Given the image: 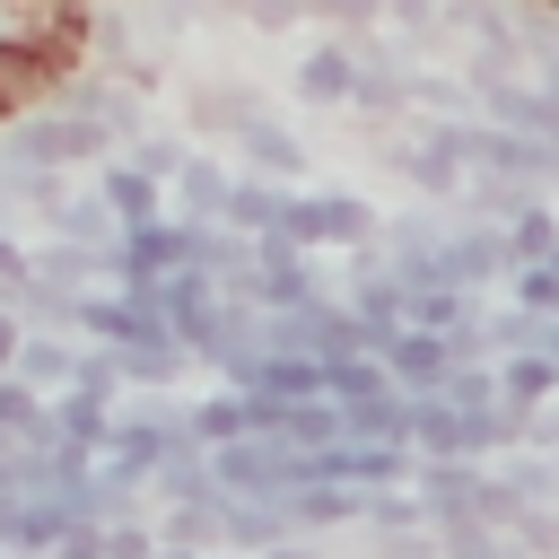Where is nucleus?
Returning <instances> with one entry per match:
<instances>
[{
    "label": "nucleus",
    "mask_w": 559,
    "mask_h": 559,
    "mask_svg": "<svg viewBox=\"0 0 559 559\" xmlns=\"http://www.w3.org/2000/svg\"><path fill=\"white\" fill-rule=\"evenodd\" d=\"M288 192H297V183H271V175H245V166H236L227 227H245V236H271V227H280V210H288Z\"/></svg>",
    "instance_id": "nucleus-16"
},
{
    "label": "nucleus",
    "mask_w": 559,
    "mask_h": 559,
    "mask_svg": "<svg viewBox=\"0 0 559 559\" xmlns=\"http://www.w3.org/2000/svg\"><path fill=\"white\" fill-rule=\"evenodd\" d=\"M105 559H157V524H105Z\"/></svg>",
    "instance_id": "nucleus-28"
},
{
    "label": "nucleus",
    "mask_w": 559,
    "mask_h": 559,
    "mask_svg": "<svg viewBox=\"0 0 559 559\" xmlns=\"http://www.w3.org/2000/svg\"><path fill=\"white\" fill-rule=\"evenodd\" d=\"M367 559H445L437 524H411V533H367Z\"/></svg>",
    "instance_id": "nucleus-26"
},
{
    "label": "nucleus",
    "mask_w": 559,
    "mask_h": 559,
    "mask_svg": "<svg viewBox=\"0 0 559 559\" xmlns=\"http://www.w3.org/2000/svg\"><path fill=\"white\" fill-rule=\"evenodd\" d=\"M341 306L367 323V341L402 332V280H393V271H367V280H349V297H341Z\"/></svg>",
    "instance_id": "nucleus-20"
},
{
    "label": "nucleus",
    "mask_w": 559,
    "mask_h": 559,
    "mask_svg": "<svg viewBox=\"0 0 559 559\" xmlns=\"http://www.w3.org/2000/svg\"><path fill=\"white\" fill-rule=\"evenodd\" d=\"M288 524H297L306 542H332V533L367 524V489H349V480H306V489H288Z\"/></svg>",
    "instance_id": "nucleus-9"
},
{
    "label": "nucleus",
    "mask_w": 559,
    "mask_h": 559,
    "mask_svg": "<svg viewBox=\"0 0 559 559\" xmlns=\"http://www.w3.org/2000/svg\"><path fill=\"white\" fill-rule=\"evenodd\" d=\"M17 341H26V323H17V306H0V376L17 367Z\"/></svg>",
    "instance_id": "nucleus-30"
},
{
    "label": "nucleus",
    "mask_w": 559,
    "mask_h": 559,
    "mask_svg": "<svg viewBox=\"0 0 559 559\" xmlns=\"http://www.w3.org/2000/svg\"><path fill=\"white\" fill-rule=\"evenodd\" d=\"M44 236H70V245H105V253H114L122 218H114V210H105V192L87 183V192H70V201H61L52 218H44Z\"/></svg>",
    "instance_id": "nucleus-17"
},
{
    "label": "nucleus",
    "mask_w": 559,
    "mask_h": 559,
    "mask_svg": "<svg viewBox=\"0 0 559 559\" xmlns=\"http://www.w3.org/2000/svg\"><path fill=\"white\" fill-rule=\"evenodd\" d=\"M52 419H61V445H87V454L114 437V402H105V393H87V384L52 393Z\"/></svg>",
    "instance_id": "nucleus-18"
},
{
    "label": "nucleus",
    "mask_w": 559,
    "mask_h": 559,
    "mask_svg": "<svg viewBox=\"0 0 559 559\" xmlns=\"http://www.w3.org/2000/svg\"><path fill=\"white\" fill-rule=\"evenodd\" d=\"M0 122H9V96H0Z\"/></svg>",
    "instance_id": "nucleus-32"
},
{
    "label": "nucleus",
    "mask_w": 559,
    "mask_h": 559,
    "mask_svg": "<svg viewBox=\"0 0 559 559\" xmlns=\"http://www.w3.org/2000/svg\"><path fill=\"white\" fill-rule=\"evenodd\" d=\"M148 498H157V507L218 498V480H210V445H201L192 428H175V437H166V454H157V472H148Z\"/></svg>",
    "instance_id": "nucleus-8"
},
{
    "label": "nucleus",
    "mask_w": 559,
    "mask_h": 559,
    "mask_svg": "<svg viewBox=\"0 0 559 559\" xmlns=\"http://www.w3.org/2000/svg\"><path fill=\"white\" fill-rule=\"evenodd\" d=\"M437 542H445V559H542V550H524V533H507V524H480V515H463V524H437Z\"/></svg>",
    "instance_id": "nucleus-19"
},
{
    "label": "nucleus",
    "mask_w": 559,
    "mask_h": 559,
    "mask_svg": "<svg viewBox=\"0 0 559 559\" xmlns=\"http://www.w3.org/2000/svg\"><path fill=\"white\" fill-rule=\"evenodd\" d=\"M0 157H17V166H61V175H79V166H105V157H114V131H105V122H87V114L35 105V114L0 122Z\"/></svg>",
    "instance_id": "nucleus-1"
},
{
    "label": "nucleus",
    "mask_w": 559,
    "mask_h": 559,
    "mask_svg": "<svg viewBox=\"0 0 559 559\" xmlns=\"http://www.w3.org/2000/svg\"><path fill=\"white\" fill-rule=\"evenodd\" d=\"M35 280L96 297V280L114 288V253H105V245H70V236H35Z\"/></svg>",
    "instance_id": "nucleus-12"
},
{
    "label": "nucleus",
    "mask_w": 559,
    "mask_h": 559,
    "mask_svg": "<svg viewBox=\"0 0 559 559\" xmlns=\"http://www.w3.org/2000/svg\"><path fill=\"white\" fill-rule=\"evenodd\" d=\"M498 402H515V411L559 402V367H550V349H507V358H498Z\"/></svg>",
    "instance_id": "nucleus-15"
},
{
    "label": "nucleus",
    "mask_w": 559,
    "mask_h": 559,
    "mask_svg": "<svg viewBox=\"0 0 559 559\" xmlns=\"http://www.w3.org/2000/svg\"><path fill=\"white\" fill-rule=\"evenodd\" d=\"M96 192H105V210H114L122 227H148V218H166V210H175V201H166V183H157V175H140L122 148L96 166Z\"/></svg>",
    "instance_id": "nucleus-10"
},
{
    "label": "nucleus",
    "mask_w": 559,
    "mask_h": 559,
    "mask_svg": "<svg viewBox=\"0 0 559 559\" xmlns=\"http://www.w3.org/2000/svg\"><path fill=\"white\" fill-rule=\"evenodd\" d=\"M507 245H515V262H550V253H559V210H550V201L524 210V218L507 227Z\"/></svg>",
    "instance_id": "nucleus-25"
},
{
    "label": "nucleus",
    "mask_w": 559,
    "mask_h": 559,
    "mask_svg": "<svg viewBox=\"0 0 559 559\" xmlns=\"http://www.w3.org/2000/svg\"><path fill=\"white\" fill-rule=\"evenodd\" d=\"M245 26L253 35H297L306 26V0H245Z\"/></svg>",
    "instance_id": "nucleus-27"
},
{
    "label": "nucleus",
    "mask_w": 559,
    "mask_h": 559,
    "mask_svg": "<svg viewBox=\"0 0 559 559\" xmlns=\"http://www.w3.org/2000/svg\"><path fill=\"white\" fill-rule=\"evenodd\" d=\"M218 559H245V550H218Z\"/></svg>",
    "instance_id": "nucleus-31"
},
{
    "label": "nucleus",
    "mask_w": 559,
    "mask_h": 559,
    "mask_svg": "<svg viewBox=\"0 0 559 559\" xmlns=\"http://www.w3.org/2000/svg\"><path fill=\"white\" fill-rule=\"evenodd\" d=\"M376 358H384V376H393L402 393H445V376H454V341H445V332H419V323L384 332Z\"/></svg>",
    "instance_id": "nucleus-5"
},
{
    "label": "nucleus",
    "mask_w": 559,
    "mask_h": 559,
    "mask_svg": "<svg viewBox=\"0 0 559 559\" xmlns=\"http://www.w3.org/2000/svg\"><path fill=\"white\" fill-rule=\"evenodd\" d=\"M183 428L201 437V445H236V437H253V419H245V393L227 384V393H210V402H192L183 411Z\"/></svg>",
    "instance_id": "nucleus-22"
},
{
    "label": "nucleus",
    "mask_w": 559,
    "mask_h": 559,
    "mask_svg": "<svg viewBox=\"0 0 559 559\" xmlns=\"http://www.w3.org/2000/svg\"><path fill=\"white\" fill-rule=\"evenodd\" d=\"M236 166H245V175H271V183H306V175H314V148H306L280 114H262V122L236 131Z\"/></svg>",
    "instance_id": "nucleus-7"
},
{
    "label": "nucleus",
    "mask_w": 559,
    "mask_h": 559,
    "mask_svg": "<svg viewBox=\"0 0 559 559\" xmlns=\"http://www.w3.org/2000/svg\"><path fill=\"white\" fill-rule=\"evenodd\" d=\"M227 192H236V166H218L210 148H192V157H183V175L166 183L175 218H227Z\"/></svg>",
    "instance_id": "nucleus-13"
},
{
    "label": "nucleus",
    "mask_w": 559,
    "mask_h": 559,
    "mask_svg": "<svg viewBox=\"0 0 559 559\" xmlns=\"http://www.w3.org/2000/svg\"><path fill=\"white\" fill-rule=\"evenodd\" d=\"M79 349H87L79 332H26L9 376H17V384H35V393L52 402V393H70V384H79Z\"/></svg>",
    "instance_id": "nucleus-11"
},
{
    "label": "nucleus",
    "mask_w": 559,
    "mask_h": 559,
    "mask_svg": "<svg viewBox=\"0 0 559 559\" xmlns=\"http://www.w3.org/2000/svg\"><path fill=\"white\" fill-rule=\"evenodd\" d=\"M437 262H445V280H454V288H472V297H480L489 280H507V271H515V245H507V227H489V218H454Z\"/></svg>",
    "instance_id": "nucleus-4"
},
{
    "label": "nucleus",
    "mask_w": 559,
    "mask_h": 559,
    "mask_svg": "<svg viewBox=\"0 0 559 559\" xmlns=\"http://www.w3.org/2000/svg\"><path fill=\"white\" fill-rule=\"evenodd\" d=\"M70 524H79V515H70L61 498H26V507H17V559H44Z\"/></svg>",
    "instance_id": "nucleus-23"
},
{
    "label": "nucleus",
    "mask_w": 559,
    "mask_h": 559,
    "mask_svg": "<svg viewBox=\"0 0 559 559\" xmlns=\"http://www.w3.org/2000/svg\"><path fill=\"white\" fill-rule=\"evenodd\" d=\"M280 437H288V445H306V454L341 445V402H332V393H306V402H288V411H280Z\"/></svg>",
    "instance_id": "nucleus-21"
},
{
    "label": "nucleus",
    "mask_w": 559,
    "mask_h": 559,
    "mask_svg": "<svg viewBox=\"0 0 559 559\" xmlns=\"http://www.w3.org/2000/svg\"><path fill=\"white\" fill-rule=\"evenodd\" d=\"M349 79H358L349 44H341V35H314V44H306V61L288 70V96H297V105H314V114H349Z\"/></svg>",
    "instance_id": "nucleus-6"
},
{
    "label": "nucleus",
    "mask_w": 559,
    "mask_h": 559,
    "mask_svg": "<svg viewBox=\"0 0 559 559\" xmlns=\"http://www.w3.org/2000/svg\"><path fill=\"white\" fill-rule=\"evenodd\" d=\"M437 9H445V0H437Z\"/></svg>",
    "instance_id": "nucleus-33"
},
{
    "label": "nucleus",
    "mask_w": 559,
    "mask_h": 559,
    "mask_svg": "<svg viewBox=\"0 0 559 559\" xmlns=\"http://www.w3.org/2000/svg\"><path fill=\"white\" fill-rule=\"evenodd\" d=\"M550 463H559V454H550Z\"/></svg>",
    "instance_id": "nucleus-34"
},
{
    "label": "nucleus",
    "mask_w": 559,
    "mask_h": 559,
    "mask_svg": "<svg viewBox=\"0 0 559 559\" xmlns=\"http://www.w3.org/2000/svg\"><path fill=\"white\" fill-rule=\"evenodd\" d=\"M262 114H280L245 70H183V131L192 140H236L245 122H262Z\"/></svg>",
    "instance_id": "nucleus-2"
},
{
    "label": "nucleus",
    "mask_w": 559,
    "mask_h": 559,
    "mask_svg": "<svg viewBox=\"0 0 559 559\" xmlns=\"http://www.w3.org/2000/svg\"><path fill=\"white\" fill-rule=\"evenodd\" d=\"M280 236H297L306 253H349V245H376L384 236V210H367L358 192H288L280 210Z\"/></svg>",
    "instance_id": "nucleus-3"
},
{
    "label": "nucleus",
    "mask_w": 559,
    "mask_h": 559,
    "mask_svg": "<svg viewBox=\"0 0 559 559\" xmlns=\"http://www.w3.org/2000/svg\"><path fill=\"white\" fill-rule=\"evenodd\" d=\"M122 157H131L140 175L175 183V175H183V157H192V140H175V131H140V140H122Z\"/></svg>",
    "instance_id": "nucleus-24"
},
{
    "label": "nucleus",
    "mask_w": 559,
    "mask_h": 559,
    "mask_svg": "<svg viewBox=\"0 0 559 559\" xmlns=\"http://www.w3.org/2000/svg\"><path fill=\"white\" fill-rule=\"evenodd\" d=\"M44 559H105V524H70V533H61Z\"/></svg>",
    "instance_id": "nucleus-29"
},
{
    "label": "nucleus",
    "mask_w": 559,
    "mask_h": 559,
    "mask_svg": "<svg viewBox=\"0 0 559 559\" xmlns=\"http://www.w3.org/2000/svg\"><path fill=\"white\" fill-rule=\"evenodd\" d=\"M218 515H227V550H245V559H262V550H280L297 533L288 524V498H227Z\"/></svg>",
    "instance_id": "nucleus-14"
}]
</instances>
